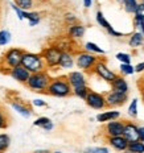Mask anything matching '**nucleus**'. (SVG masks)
<instances>
[{
	"mask_svg": "<svg viewBox=\"0 0 144 153\" xmlns=\"http://www.w3.org/2000/svg\"><path fill=\"white\" fill-rule=\"evenodd\" d=\"M33 153H52V152L46 151V149H37V151H34Z\"/></svg>",
	"mask_w": 144,
	"mask_h": 153,
	"instance_id": "a18cd8bd",
	"label": "nucleus"
},
{
	"mask_svg": "<svg viewBox=\"0 0 144 153\" xmlns=\"http://www.w3.org/2000/svg\"><path fill=\"white\" fill-rule=\"evenodd\" d=\"M49 123H52V120H50L49 117L40 116V117H37V119L33 122V126L34 127H40V128H44V127H46Z\"/></svg>",
	"mask_w": 144,
	"mask_h": 153,
	"instance_id": "7c9ffc66",
	"label": "nucleus"
},
{
	"mask_svg": "<svg viewBox=\"0 0 144 153\" xmlns=\"http://www.w3.org/2000/svg\"><path fill=\"white\" fill-rule=\"evenodd\" d=\"M124 139L130 143H135L139 141V127L132 122H127L124 123V128H123V133H122Z\"/></svg>",
	"mask_w": 144,
	"mask_h": 153,
	"instance_id": "9b49d317",
	"label": "nucleus"
},
{
	"mask_svg": "<svg viewBox=\"0 0 144 153\" xmlns=\"http://www.w3.org/2000/svg\"><path fill=\"white\" fill-rule=\"evenodd\" d=\"M135 23L136 21H143L144 20V3H139L135 9Z\"/></svg>",
	"mask_w": 144,
	"mask_h": 153,
	"instance_id": "c85d7f7f",
	"label": "nucleus"
},
{
	"mask_svg": "<svg viewBox=\"0 0 144 153\" xmlns=\"http://www.w3.org/2000/svg\"><path fill=\"white\" fill-rule=\"evenodd\" d=\"M139 141L144 143V127H139Z\"/></svg>",
	"mask_w": 144,
	"mask_h": 153,
	"instance_id": "79ce46f5",
	"label": "nucleus"
},
{
	"mask_svg": "<svg viewBox=\"0 0 144 153\" xmlns=\"http://www.w3.org/2000/svg\"><path fill=\"white\" fill-rule=\"evenodd\" d=\"M104 100H106V107H120L128 100V95L116 91H110L104 95Z\"/></svg>",
	"mask_w": 144,
	"mask_h": 153,
	"instance_id": "1a4fd4ad",
	"label": "nucleus"
},
{
	"mask_svg": "<svg viewBox=\"0 0 144 153\" xmlns=\"http://www.w3.org/2000/svg\"><path fill=\"white\" fill-rule=\"evenodd\" d=\"M111 88H113V91H116V92H122V94H128V83H127V81L124 79V76L122 75H116L114 78V81L111 82Z\"/></svg>",
	"mask_w": 144,
	"mask_h": 153,
	"instance_id": "4468645a",
	"label": "nucleus"
},
{
	"mask_svg": "<svg viewBox=\"0 0 144 153\" xmlns=\"http://www.w3.org/2000/svg\"><path fill=\"white\" fill-rule=\"evenodd\" d=\"M95 19H97V23L101 25L102 28H104L108 33L111 34V36H114V37H120V36H123L122 33H119V32H116V30H114V28L110 25V23L107 21V19L104 17V15L102 13L101 11H98L97 12V16H95Z\"/></svg>",
	"mask_w": 144,
	"mask_h": 153,
	"instance_id": "2eb2a0df",
	"label": "nucleus"
},
{
	"mask_svg": "<svg viewBox=\"0 0 144 153\" xmlns=\"http://www.w3.org/2000/svg\"><path fill=\"white\" fill-rule=\"evenodd\" d=\"M140 92H142V98H143V102H144V87H140Z\"/></svg>",
	"mask_w": 144,
	"mask_h": 153,
	"instance_id": "de8ad7c7",
	"label": "nucleus"
},
{
	"mask_svg": "<svg viewBox=\"0 0 144 153\" xmlns=\"http://www.w3.org/2000/svg\"><path fill=\"white\" fill-rule=\"evenodd\" d=\"M61 50L60 46H48L45 49H43L41 52V57H43L44 62H45V66L49 69H54V68H58V62L61 58Z\"/></svg>",
	"mask_w": 144,
	"mask_h": 153,
	"instance_id": "39448f33",
	"label": "nucleus"
},
{
	"mask_svg": "<svg viewBox=\"0 0 144 153\" xmlns=\"http://www.w3.org/2000/svg\"><path fill=\"white\" fill-rule=\"evenodd\" d=\"M74 56H73L68 50H62L61 53V58L58 62V66L61 69H72L74 66Z\"/></svg>",
	"mask_w": 144,
	"mask_h": 153,
	"instance_id": "dca6fc26",
	"label": "nucleus"
},
{
	"mask_svg": "<svg viewBox=\"0 0 144 153\" xmlns=\"http://www.w3.org/2000/svg\"><path fill=\"white\" fill-rule=\"evenodd\" d=\"M13 4L23 11H29L33 7V0H13Z\"/></svg>",
	"mask_w": 144,
	"mask_h": 153,
	"instance_id": "bb28decb",
	"label": "nucleus"
},
{
	"mask_svg": "<svg viewBox=\"0 0 144 153\" xmlns=\"http://www.w3.org/2000/svg\"><path fill=\"white\" fill-rule=\"evenodd\" d=\"M128 153H144V143L142 141H135V143H130L127 146Z\"/></svg>",
	"mask_w": 144,
	"mask_h": 153,
	"instance_id": "5701e85b",
	"label": "nucleus"
},
{
	"mask_svg": "<svg viewBox=\"0 0 144 153\" xmlns=\"http://www.w3.org/2000/svg\"><path fill=\"white\" fill-rule=\"evenodd\" d=\"M118 3H119V4H122V3H123V0H116Z\"/></svg>",
	"mask_w": 144,
	"mask_h": 153,
	"instance_id": "09e8293b",
	"label": "nucleus"
},
{
	"mask_svg": "<svg viewBox=\"0 0 144 153\" xmlns=\"http://www.w3.org/2000/svg\"><path fill=\"white\" fill-rule=\"evenodd\" d=\"M116 59H119L122 63H131V56L127 53H118Z\"/></svg>",
	"mask_w": 144,
	"mask_h": 153,
	"instance_id": "c9c22d12",
	"label": "nucleus"
},
{
	"mask_svg": "<svg viewBox=\"0 0 144 153\" xmlns=\"http://www.w3.org/2000/svg\"><path fill=\"white\" fill-rule=\"evenodd\" d=\"M90 91V88L87 87V86H85V87H79V88H74V90H72L73 95H75V97L81 98V99L85 100L86 95H87V92Z\"/></svg>",
	"mask_w": 144,
	"mask_h": 153,
	"instance_id": "c756f323",
	"label": "nucleus"
},
{
	"mask_svg": "<svg viewBox=\"0 0 144 153\" xmlns=\"http://www.w3.org/2000/svg\"><path fill=\"white\" fill-rule=\"evenodd\" d=\"M11 106L16 112L20 114L24 117H29L32 115V108L29 106H27L25 103H21V102H11Z\"/></svg>",
	"mask_w": 144,
	"mask_h": 153,
	"instance_id": "aec40b11",
	"label": "nucleus"
},
{
	"mask_svg": "<svg viewBox=\"0 0 144 153\" xmlns=\"http://www.w3.org/2000/svg\"><path fill=\"white\" fill-rule=\"evenodd\" d=\"M120 73H122V75H132L135 73V69H134V66L131 63H122Z\"/></svg>",
	"mask_w": 144,
	"mask_h": 153,
	"instance_id": "2f4dec72",
	"label": "nucleus"
},
{
	"mask_svg": "<svg viewBox=\"0 0 144 153\" xmlns=\"http://www.w3.org/2000/svg\"><path fill=\"white\" fill-rule=\"evenodd\" d=\"M8 127V116L3 108H0V129H4Z\"/></svg>",
	"mask_w": 144,
	"mask_h": 153,
	"instance_id": "72a5a7b5",
	"label": "nucleus"
},
{
	"mask_svg": "<svg viewBox=\"0 0 144 153\" xmlns=\"http://www.w3.org/2000/svg\"><path fill=\"white\" fill-rule=\"evenodd\" d=\"M74 62L78 66V69L84 70V71H93V68L98 62V58L95 54H91L87 52H79L77 53Z\"/></svg>",
	"mask_w": 144,
	"mask_h": 153,
	"instance_id": "423d86ee",
	"label": "nucleus"
},
{
	"mask_svg": "<svg viewBox=\"0 0 144 153\" xmlns=\"http://www.w3.org/2000/svg\"><path fill=\"white\" fill-rule=\"evenodd\" d=\"M52 153H61V152H58V151H56V152H52Z\"/></svg>",
	"mask_w": 144,
	"mask_h": 153,
	"instance_id": "8fccbe9b",
	"label": "nucleus"
},
{
	"mask_svg": "<svg viewBox=\"0 0 144 153\" xmlns=\"http://www.w3.org/2000/svg\"><path fill=\"white\" fill-rule=\"evenodd\" d=\"M21 66H23L24 69H27L31 74L46 70L45 62H44V59H43V57H41L40 53L24 52L23 58H21Z\"/></svg>",
	"mask_w": 144,
	"mask_h": 153,
	"instance_id": "7ed1b4c3",
	"label": "nucleus"
},
{
	"mask_svg": "<svg viewBox=\"0 0 144 153\" xmlns=\"http://www.w3.org/2000/svg\"><path fill=\"white\" fill-rule=\"evenodd\" d=\"M50 75L48 74L46 70L40 73H34V74H31L29 79L27 81V87L32 91L36 92H45L46 94V88L50 83Z\"/></svg>",
	"mask_w": 144,
	"mask_h": 153,
	"instance_id": "20e7f679",
	"label": "nucleus"
},
{
	"mask_svg": "<svg viewBox=\"0 0 144 153\" xmlns=\"http://www.w3.org/2000/svg\"><path fill=\"white\" fill-rule=\"evenodd\" d=\"M143 3H144V0H143Z\"/></svg>",
	"mask_w": 144,
	"mask_h": 153,
	"instance_id": "3c124183",
	"label": "nucleus"
},
{
	"mask_svg": "<svg viewBox=\"0 0 144 153\" xmlns=\"http://www.w3.org/2000/svg\"><path fill=\"white\" fill-rule=\"evenodd\" d=\"M137 85H139V87H144V76L143 78H140V81L137 82Z\"/></svg>",
	"mask_w": 144,
	"mask_h": 153,
	"instance_id": "49530a36",
	"label": "nucleus"
},
{
	"mask_svg": "<svg viewBox=\"0 0 144 153\" xmlns=\"http://www.w3.org/2000/svg\"><path fill=\"white\" fill-rule=\"evenodd\" d=\"M65 21L68 23L69 25H73V24H75L77 23V17L73 13H68L65 16Z\"/></svg>",
	"mask_w": 144,
	"mask_h": 153,
	"instance_id": "4c0bfd02",
	"label": "nucleus"
},
{
	"mask_svg": "<svg viewBox=\"0 0 144 153\" xmlns=\"http://www.w3.org/2000/svg\"><path fill=\"white\" fill-rule=\"evenodd\" d=\"M66 79H68L72 90L74 88H79V87H85L87 86V82H86V76L82 71H70L68 75H66Z\"/></svg>",
	"mask_w": 144,
	"mask_h": 153,
	"instance_id": "9d476101",
	"label": "nucleus"
},
{
	"mask_svg": "<svg viewBox=\"0 0 144 153\" xmlns=\"http://www.w3.org/2000/svg\"><path fill=\"white\" fill-rule=\"evenodd\" d=\"M128 115L131 117H136L137 116V99H132L130 107H128Z\"/></svg>",
	"mask_w": 144,
	"mask_h": 153,
	"instance_id": "f704fd0d",
	"label": "nucleus"
},
{
	"mask_svg": "<svg viewBox=\"0 0 144 153\" xmlns=\"http://www.w3.org/2000/svg\"><path fill=\"white\" fill-rule=\"evenodd\" d=\"M11 38H12V34L9 30H7V29L0 30V46L8 45V44L11 42Z\"/></svg>",
	"mask_w": 144,
	"mask_h": 153,
	"instance_id": "cd10ccee",
	"label": "nucleus"
},
{
	"mask_svg": "<svg viewBox=\"0 0 144 153\" xmlns=\"http://www.w3.org/2000/svg\"><path fill=\"white\" fill-rule=\"evenodd\" d=\"M23 53H24V50L20 49V48H11V49H8L7 52L3 54L1 58H0V63H1L0 71L8 74L11 69L21 65Z\"/></svg>",
	"mask_w": 144,
	"mask_h": 153,
	"instance_id": "f257e3e1",
	"label": "nucleus"
},
{
	"mask_svg": "<svg viewBox=\"0 0 144 153\" xmlns=\"http://www.w3.org/2000/svg\"><path fill=\"white\" fill-rule=\"evenodd\" d=\"M124 128V122H119V120H111L107 122L106 127H104V133L107 137H114V136H122Z\"/></svg>",
	"mask_w": 144,
	"mask_h": 153,
	"instance_id": "f8f14e48",
	"label": "nucleus"
},
{
	"mask_svg": "<svg viewBox=\"0 0 144 153\" xmlns=\"http://www.w3.org/2000/svg\"><path fill=\"white\" fill-rule=\"evenodd\" d=\"M144 44V36L140 32H135V33L131 34L130 40H128V45L131 48H139Z\"/></svg>",
	"mask_w": 144,
	"mask_h": 153,
	"instance_id": "4be33fe9",
	"label": "nucleus"
},
{
	"mask_svg": "<svg viewBox=\"0 0 144 153\" xmlns=\"http://www.w3.org/2000/svg\"><path fill=\"white\" fill-rule=\"evenodd\" d=\"M134 69H135V71H136V73H143V71H144V62L137 63V65H136Z\"/></svg>",
	"mask_w": 144,
	"mask_h": 153,
	"instance_id": "ea45409f",
	"label": "nucleus"
},
{
	"mask_svg": "<svg viewBox=\"0 0 144 153\" xmlns=\"http://www.w3.org/2000/svg\"><path fill=\"white\" fill-rule=\"evenodd\" d=\"M53 127H54V126H53V122H52V123L48 124L46 127H44L43 129H44V131H48V132H49V131H52V129H53Z\"/></svg>",
	"mask_w": 144,
	"mask_h": 153,
	"instance_id": "c03bdc74",
	"label": "nucleus"
},
{
	"mask_svg": "<svg viewBox=\"0 0 144 153\" xmlns=\"http://www.w3.org/2000/svg\"><path fill=\"white\" fill-rule=\"evenodd\" d=\"M8 75L11 76L12 79H15V81H17V82H20V83L25 85V83H27V81L29 79L31 73L28 71L27 69H24L21 65H19V66H16V68L9 70Z\"/></svg>",
	"mask_w": 144,
	"mask_h": 153,
	"instance_id": "ddd939ff",
	"label": "nucleus"
},
{
	"mask_svg": "<svg viewBox=\"0 0 144 153\" xmlns=\"http://www.w3.org/2000/svg\"><path fill=\"white\" fill-rule=\"evenodd\" d=\"M108 144L113 146L116 151H127L128 141L123 137V136H114V137H107Z\"/></svg>",
	"mask_w": 144,
	"mask_h": 153,
	"instance_id": "f3484780",
	"label": "nucleus"
},
{
	"mask_svg": "<svg viewBox=\"0 0 144 153\" xmlns=\"http://www.w3.org/2000/svg\"><path fill=\"white\" fill-rule=\"evenodd\" d=\"M46 94L56 98H66L73 94L66 76H57L50 79V83L46 88Z\"/></svg>",
	"mask_w": 144,
	"mask_h": 153,
	"instance_id": "f03ea898",
	"label": "nucleus"
},
{
	"mask_svg": "<svg viewBox=\"0 0 144 153\" xmlns=\"http://www.w3.org/2000/svg\"><path fill=\"white\" fill-rule=\"evenodd\" d=\"M123 8L127 13H135V9L137 7V0H123Z\"/></svg>",
	"mask_w": 144,
	"mask_h": 153,
	"instance_id": "a878e982",
	"label": "nucleus"
},
{
	"mask_svg": "<svg viewBox=\"0 0 144 153\" xmlns=\"http://www.w3.org/2000/svg\"><path fill=\"white\" fill-rule=\"evenodd\" d=\"M119 117H120L119 111H104V112L97 115V122L107 123V122H111V120H118Z\"/></svg>",
	"mask_w": 144,
	"mask_h": 153,
	"instance_id": "6ab92c4d",
	"label": "nucleus"
},
{
	"mask_svg": "<svg viewBox=\"0 0 144 153\" xmlns=\"http://www.w3.org/2000/svg\"><path fill=\"white\" fill-rule=\"evenodd\" d=\"M85 102L90 108L93 110H103L106 108V100H104V95L99 94V92H95L90 90L87 92L85 98Z\"/></svg>",
	"mask_w": 144,
	"mask_h": 153,
	"instance_id": "6e6552de",
	"label": "nucleus"
},
{
	"mask_svg": "<svg viewBox=\"0 0 144 153\" xmlns=\"http://www.w3.org/2000/svg\"><path fill=\"white\" fill-rule=\"evenodd\" d=\"M11 145V137L7 133H0V153H4Z\"/></svg>",
	"mask_w": 144,
	"mask_h": 153,
	"instance_id": "b1692460",
	"label": "nucleus"
},
{
	"mask_svg": "<svg viewBox=\"0 0 144 153\" xmlns=\"http://www.w3.org/2000/svg\"><path fill=\"white\" fill-rule=\"evenodd\" d=\"M23 19H24V20H28V23H29V27H34V25H37L38 23H40L41 16H40V13H38V12L24 11Z\"/></svg>",
	"mask_w": 144,
	"mask_h": 153,
	"instance_id": "412c9836",
	"label": "nucleus"
},
{
	"mask_svg": "<svg viewBox=\"0 0 144 153\" xmlns=\"http://www.w3.org/2000/svg\"><path fill=\"white\" fill-rule=\"evenodd\" d=\"M93 5V0H84V7L85 8H90Z\"/></svg>",
	"mask_w": 144,
	"mask_h": 153,
	"instance_id": "37998d69",
	"label": "nucleus"
},
{
	"mask_svg": "<svg viewBox=\"0 0 144 153\" xmlns=\"http://www.w3.org/2000/svg\"><path fill=\"white\" fill-rule=\"evenodd\" d=\"M85 32H86L85 27L82 24H78V23H75L73 25H69V29H68L69 36L72 38H75V40H81V38L84 37Z\"/></svg>",
	"mask_w": 144,
	"mask_h": 153,
	"instance_id": "a211bd4d",
	"label": "nucleus"
},
{
	"mask_svg": "<svg viewBox=\"0 0 144 153\" xmlns=\"http://www.w3.org/2000/svg\"><path fill=\"white\" fill-rule=\"evenodd\" d=\"M84 153H108V149L104 146H90V148H86Z\"/></svg>",
	"mask_w": 144,
	"mask_h": 153,
	"instance_id": "473e14b6",
	"label": "nucleus"
},
{
	"mask_svg": "<svg viewBox=\"0 0 144 153\" xmlns=\"http://www.w3.org/2000/svg\"><path fill=\"white\" fill-rule=\"evenodd\" d=\"M32 104L34 107H46V102L43 99H33L32 100Z\"/></svg>",
	"mask_w": 144,
	"mask_h": 153,
	"instance_id": "58836bf2",
	"label": "nucleus"
},
{
	"mask_svg": "<svg viewBox=\"0 0 144 153\" xmlns=\"http://www.w3.org/2000/svg\"><path fill=\"white\" fill-rule=\"evenodd\" d=\"M93 73H95L99 78L108 82V83H111V82L114 81V78L116 76V74L106 65V62L101 61V59H98V62L95 63V66L93 68Z\"/></svg>",
	"mask_w": 144,
	"mask_h": 153,
	"instance_id": "0eeeda50",
	"label": "nucleus"
},
{
	"mask_svg": "<svg viewBox=\"0 0 144 153\" xmlns=\"http://www.w3.org/2000/svg\"><path fill=\"white\" fill-rule=\"evenodd\" d=\"M85 52L91 53V54H104V50L102 49V48H99L97 44H94V42H86Z\"/></svg>",
	"mask_w": 144,
	"mask_h": 153,
	"instance_id": "393cba45",
	"label": "nucleus"
},
{
	"mask_svg": "<svg viewBox=\"0 0 144 153\" xmlns=\"http://www.w3.org/2000/svg\"><path fill=\"white\" fill-rule=\"evenodd\" d=\"M135 25H136L137 28H140V33L144 36V20L143 21H136Z\"/></svg>",
	"mask_w": 144,
	"mask_h": 153,
	"instance_id": "a19ab883",
	"label": "nucleus"
},
{
	"mask_svg": "<svg viewBox=\"0 0 144 153\" xmlns=\"http://www.w3.org/2000/svg\"><path fill=\"white\" fill-rule=\"evenodd\" d=\"M9 5H11V8H12V9H13V11L16 12V15H17L19 20H24V19H23V13H24V11H23V9H20V8L17 7V5H15L13 3H11V4H9Z\"/></svg>",
	"mask_w": 144,
	"mask_h": 153,
	"instance_id": "e433bc0d",
	"label": "nucleus"
}]
</instances>
